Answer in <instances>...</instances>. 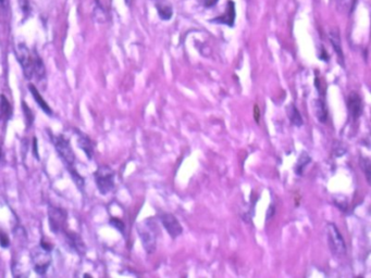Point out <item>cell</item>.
I'll use <instances>...</instances> for the list:
<instances>
[{
  "label": "cell",
  "mask_w": 371,
  "mask_h": 278,
  "mask_svg": "<svg viewBox=\"0 0 371 278\" xmlns=\"http://www.w3.org/2000/svg\"><path fill=\"white\" fill-rule=\"evenodd\" d=\"M40 247H42V248L45 249V250H48V251L51 250V246L48 243H46V241H44V240H42V243H40Z\"/></svg>",
  "instance_id": "cell-28"
},
{
  "label": "cell",
  "mask_w": 371,
  "mask_h": 278,
  "mask_svg": "<svg viewBox=\"0 0 371 278\" xmlns=\"http://www.w3.org/2000/svg\"><path fill=\"white\" fill-rule=\"evenodd\" d=\"M20 7H21L23 13L27 15L31 11V7H30V2L29 0H20Z\"/></svg>",
  "instance_id": "cell-27"
},
{
  "label": "cell",
  "mask_w": 371,
  "mask_h": 278,
  "mask_svg": "<svg viewBox=\"0 0 371 278\" xmlns=\"http://www.w3.org/2000/svg\"><path fill=\"white\" fill-rule=\"evenodd\" d=\"M160 221H161L164 229L168 231V234L170 235L171 238L175 239L177 237H179L180 235L183 233L182 225L180 224V222L174 215L170 214V213H163L160 216Z\"/></svg>",
  "instance_id": "cell-8"
},
{
  "label": "cell",
  "mask_w": 371,
  "mask_h": 278,
  "mask_svg": "<svg viewBox=\"0 0 371 278\" xmlns=\"http://www.w3.org/2000/svg\"><path fill=\"white\" fill-rule=\"evenodd\" d=\"M327 240L329 248L336 256H344L346 254V245L336 224L329 223L326 227Z\"/></svg>",
  "instance_id": "cell-2"
},
{
  "label": "cell",
  "mask_w": 371,
  "mask_h": 278,
  "mask_svg": "<svg viewBox=\"0 0 371 278\" xmlns=\"http://www.w3.org/2000/svg\"><path fill=\"white\" fill-rule=\"evenodd\" d=\"M33 71H34V76L37 77L38 81H42L45 79L46 76V70H45V65L43 63L42 59L38 56V54L34 51L33 53Z\"/></svg>",
  "instance_id": "cell-14"
},
{
  "label": "cell",
  "mask_w": 371,
  "mask_h": 278,
  "mask_svg": "<svg viewBox=\"0 0 371 278\" xmlns=\"http://www.w3.org/2000/svg\"><path fill=\"white\" fill-rule=\"evenodd\" d=\"M34 154H35V158L38 159V153H37V140H36V138H34Z\"/></svg>",
  "instance_id": "cell-29"
},
{
  "label": "cell",
  "mask_w": 371,
  "mask_h": 278,
  "mask_svg": "<svg viewBox=\"0 0 371 278\" xmlns=\"http://www.w3.org/2000/svg\"><path fill=\"white\" fill-rule=\"evenodd\" d=\"M17 58L23 69L24 76L31 80L34 76L33 71V54L30 53L27 46L20 44L17 47Z\"/></svg>",
  "instance_id": "cell-5"
},
{
  "label": "cell",
  "mask_w": 371,
  "mask_h": 278,
  "mask_svg": "<svg viewBox=\"0 0 371 278\" xmlns=\"http://www.w3.org/2000/svg\"><path fill=\"white\" fill-rule=\"evenodd\" d=\"M48 250L43 249L42 247L36 249L32 253V260L34 263V271L39 275H44L48 270L51 257Z\"/></svg>",
  "instance_id": "cell-7"
},
{
  "label": "cell",
  "mask_w": 371,
  "mask_h": 278,
  "mask_svg": "<svg viewBox=\"0 0 371 278\" xmlns=\"http://www.w3.org/2000/svg\"><path fill=\"white\" fill-rule=\"evenodd\" d=\"M347 108L350 115H352L354 120H357V118L362 115L363 100L357 92H350L347 98Z\"/></svg>",
  "instance_id": "cell-9"
},
{
  "label": "cell",
  "mask_w": 371,
  "mask_h": 278,
  "mask_svg": "<svg viewBox=\"0 0 371 278\" xmlns=\"http://www.w3.org/2000/svg\"><path fill=\"white\" fill-rule=\"evenodd\" d=\"M10 115V104L7 98L0 95V121L3 118H8Z\"/></svg>",
  "instance_id": "cell-21"
},
{
  "label": "cell",
  "mask_w": 371,
  "mask_h": 278,
  "mask_svg": "<svg viewBox=\"0 0 371 278\" xmlns=\"http://www.w3.org/2000/svg\"><path fill=\"white\" fill-rule=\"evenodd\" d=\"M66 239H68V244L70 246V248L74 252H76L77 254H81V255L85 254V251H86L85 245L83 241H82L81 237L77 236V234L68 233L66 234Z\"/></svg>",
  "instance_id": "cell-13"
},
{
  "label": "cell",
  "mask_w": 371,
  "mask_h": 278,
  "mask_svg": "<svg viewBox=\"0 0 371 278\" xmlns=\"http://www.w3.org/2000/svg\"><path fill=\"white\" fill-rule=\"evenodd\" d=\"M357 0H337V7L340 11L345 13H352Z\"/></svg>",
  "instance_id": "cell-20"
},
{
  "label": "cell",
  "mask_w": 371,
  "mask_h": 278,
  "mask_svg": "<svg viewBox=\"0 0 371 278\" xmlns=\"http://www.w3.org/2000/svg\"><path fill=\"white\" fill-rule=\"evenodd\" d=\"M53 142L55 143L57 152L59 153V156L65 162L66 166L71 167H73L75 157H74L73 150H72L68 139H65L63 136H61V135L54 136L53 137Z\"/></svg>",
  "instance_id": "cell-4"
},
{
  "label": "cell",
  "mask_w": 371,
  "mask_h": 278,
  "mask_svg": "<svg viewBox=\"0 0 371 278\" xmlns=\"http://www.w3.org/2000/svg\"><path fill=\"white\" fill-rule=\"evenodd\" d=\"M10 245V241H9V238L8 236L3 233V231H0V246L2 247V248H7V247H9Z\"/></svg>",
  "instance_id": "cell-25"
},
{
  "label": "cell",
  "mask_w": 371,
  "mask_h": 278,
  "mask_svg": "<svg viewBox=\"0 0 371 278\" xmlns=\"http://www.w3.org/2000/svg\"><path fill=\"white\" fill-rule=\"evenodd\" d=\"M287 114H288V117H290V121L293 125H295L297 127H300L303 125V117L301 115L300 111H298L297 108L294 106V105H291L290 107H288L287 109Z\"/></svg>",
  "instance_id": "cell-17"
},
{
  "label": "cell",
  "mask_w": 371,
  "mask_h": 278,
  "mask_svg": "<svg viewBox=\"0 0 371 278\" xmlns=\"http://www.w3.org/2000/svg\"><path fill=\"white\" fill-rule=\"evenodd\" d=\"M95 182L101 195L109 194L115 187V172L107 166H101L95 172Z\"/></svg>",
  "instance_id": "cell-3"
},
{
  "label": "cell",
  "mask_w": 371,
  "mask_h": 278,
  "mask_svg": "<svg viewBox=\"0 0 371 278\" xmlns=\"http://www.w3.org/2000/svg\"><path fill=\"white\" fill-rule=\"evenodd\" d=\"M48 220L50 230L53 233L58 234L62 231L66 223V213L65 211L59 208L50 207L48 210Z\"/></svg>",
  "instance_id": "cell-6"
},
{
  "label": "cell",
  "mask_w": 371,
  "mask_h": 278,
  "mask_svg": "<svg viewBox=\"0 0 371 278\" xmlns=\"http://www.w3.org/2000/svg\"><path fill=\"white\" fill-rule=\"evenodd\" d=\"M311 159L310 157H309V154L304 151L301 153L300 158H298V161L296 163V167H295V172L297 175H303L304 173V168H305L309 163H310Z\"/></svg>",
  "instance_id": "cell-19"
},
{
  "label": "cell",
  "mask_w": 371,
  "mask_h": 278,
  "mask_svg": "<svg viewBox=\"0 0 371 278\" xmlns=\"http://www.w3.org/2000/svg\"><path fill=\"white\" fill-rule=\"evenodd\" d=\"M23 106V110H24V114H25V117H27V121H28V123H29V126L31 125V124H32V123H33V120H34V115H33V113L32 112H31V110H30V108L27 106V105H25V102H23V104H22Z\"/></svg>",
  "instance_id": "cell-24"
},
{
  "label": "cell",
  "mask_w": 371,
  "mask_h": 278,
  "mask_svg": "<svg viewBox=\"0 0 371 278\" xmlns=\"http://www.w3.org/2000/svg\"><path fill=\"white\" fill-rule=\"evenodd\" d=\"M94 17L96 19V21L99 22V23H102V22L106 21V18H107L106 12H105L104 8L100 6L99 2H97V6L94 9Z\"/></svg>",
  "instance_id": "cell-22"
},
{
  "label": "cell",
  "mask_w": 371,
  "mask_h": 278,
  "mask_svg": "<svg viewBox=\"0 0 371 278\" xmlns=\"http://www.w3.org/2000/svg\"><path fill=\"white\" fill-rule=\"evenodd\" d=\"M329 38H330V42H331L333 50L336 51V54L338 56L340 64L344 66V55H343V49L341 45V38H340L338 30H331L329 35Z\"/></svg>",
  "instance_id": "cell-12"
},
{
  "label": "cell",
  "mask_w": 371,
  "mask_h": 278,
  "mask_svg": "<svg viewBox=\"0 0 371 278\" xmlns=\"http://www.w3.org/2000/svg\"><path fill=\"white\" fill-rule=\"evenodd\" d=\"M29 88H30V91L32 92L34 100H35L36 102H37V105H38L40 108H42V110L46 113V114H48V115H51V114H53V111H51V109L49 108V106H48L47 102H46V101L43 99V98H42V96H40L38 89L36 88V87H35L34 85H32V84H31V85L29 86Z\"/></svg>",
  "instance_id": "cell-15"
},
{
  "label": "cell",
  "mask_w": 371,
  "mask_h": 278,
  "mask_svg": "<svg viewBox=\"0 0 371 278\" xmlns=\"http://www.w3.org/2000/svg\"><path fill=\"white\" fill-rule=\"evenodd\" d=\"M110 224L113 226V227H116L117 229H119L120 231H123V230H124V224H123V222H121L120 220H118V219H111V220H110Z\"/></svg>",
  "instance_id": "cell-26"
},
{
  "label": "cell",
  "mask_w": 371,
  "mask_h": 278,
  "mask_svg": "<svg viewBox=\"0 0 371 278\" xmlns=\"http://www.w3.org/2000/svg\"><path fill=\"white\" fill-rule=\"evenodd\" d=\"M155 6H156L157 12L163 21H169L173 15V9L167 0H155Z\"/></svg>",
  "instance_id": "cell-11"
},
{
  "label": "cell",
  "mask_w": 371,
  "mask_h": 278,
  "mask_svg": "<svg viewBox=\"0 0 371 278\" xmlns=\"http://www.w3.org/2000/svg\"><path fill=\"white\" fill-rule=\"evenodd\" d=\"M360 167H362L363 171L365 172L366 178H367V182L370 184V175H371V172H370V160H369V159L368 158L360 159Z\"/></svg>",
  "instance_id": "cell-23"
},
{
  "label": "cell",
  "mask_w": 371,
  "mask_h": 278,
  "mask_svg": "<svg viewBox=\"0 0 371 278\" xmlns=\"http://www.w3.org/2000/svg\"><path fill=\"white\" fill-rule=\"evenodd\" d=\"M77 145L83 150L86 154V157L89 159H92L93 156V145L91 139L86 135L82 133H79V137H77Z\"/></svg>",
  "instance_id": "cell-16"
},
{
  "label": "cell",
  "mask_w": 371,
  "mask_h": 278,
  "mask_svg": "<svg viewBox=\"0 0 371 278\" xmlns=\"http://www.w3.org/2000/svg\"><path fill=\"white\" fill-rule=\"evenodd\" d=\"M137 231L142 240L144 249L148 254H152L156 250L157 246V224L153 219H147L138 224Z\"/></svg>",
  "instance_id": "cell-1"
},
{
  "label": "cell",
  "mask_w": 371,
  "mask_h": 278,
  "mask_svg": "<svg viewBox=\"0 0 371 278\" xmlns=\"http://www.w3.org/2000/svg\"><path fill=\"white\" fill-rule=\"evenodd\" d=\"M315 112L316 115L318 117V120L321 123H326L327 122V117H328V111L326 108V104L322 99H317L315 102Z\"/></svg>",
  "instance_id": "cell-18"
},
{
  "label": "cell",
  "mask_w": 371,
  "mask_h": 278,
  "mask_svg": "<svg viewBox=\"0 0 371 278\" xmlns=\"http://www.w3.org/2000/svg\"><path fill=\"white\" fill-rule=\"evenodd\" d=\"M0 2H1V3H2V2H3V0H0Z\"/></svg>",
  "instance_id": "cell-30"
},
{
  "label": "cell",
  "mask_w": 371,
  "mask_h": 278,
  "mask_svg": "<svg viewBox=\"0 0 371 278\" xmlns=\"http://www.w3.org/2000/svg\"><path fill=\"white\" fill-rule=\"evenodd\" d=\"M234 21H235V4L233 1H231L230 0V1H228V8H226V11L224 12V14L214 19L211 22L226 24L228 27L232 28L234 25Z\"/></svg>",
  "instance_id": "cell-10"
}]
</instances>
